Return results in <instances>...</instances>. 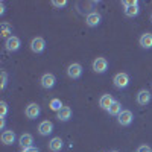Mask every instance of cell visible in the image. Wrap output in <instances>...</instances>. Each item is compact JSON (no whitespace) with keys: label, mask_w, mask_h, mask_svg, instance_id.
<instances>
[{"label":"cell","mask_w":152,"mask_h":152,"mask_svg":"<svg viewBox=\"0 0 152 152\" xmlns=\"http://www.w3.org/2000/svg\"><path fill=\"white\" fill-rule=\"evenodd\" d=\"M122 5L125 8V15L126 17H135V15H138V12H140L137 0H125Z\"/></svg>","instance_id":"obj_1"},{"label":"cell","mask_w":152,"mask_h":152,"mask_svg":"<svg viewBox=\"0 0 152 152\" xmlns=\"http://www.w3.org/2000/svg\"><path fill=\"white\" fill-rule=\"evenodd\" d=\"M113 82H114V85H116V88L122 90V88H126L129 85V76H128V73H117L116 76H114Z\"/></svg>","instance_id":"obj_2"},{"label":"cell","mask_w":152,"mask_h":152,"mask_svg":"<svg viewBox=\"0 0 152 152\" xmlns=\"http://www.w3.org/2000/svg\"><path fill=\"white\" fill-rule=\"evenodd\" d=\"M40 113H41V108H40V105L35 104V102L29 104V105L26 107V110H24V114H26V117L31 119V120L37 119L38 116H40Z\"/></svg>","instance_id":"obj_3"},{"label":"cell","mask_w":152,"mask_h":152,"mask_svg":"<svg viewBox=\"0 0 152 152\" xmlns=\"http://www.w3.org/2000/svg\"><path fill=\"white\" fill-rule=\"evenodd\" d=\"M132 119H134V116H132V113H131L129 110H123L119 116H117V122H119V125H122V126H129V125L132 123Z\"/></svg>","instance_id":"obj_4"},{"label":"cell","mask_w":152,"mask_h":152,"mask_svg":"<svg viewBox=\"0 0 152 152\" xmlns=\"http://www.w3.org/2000/svg\"><path fill=\"white\" fill-rule=\"evenodd\" d=\"M67 75H69V78L72 79H78L82 76V66L78 64V62H73V64L69 66L67 69Z\"/></svg>","instance_id":"obj_5"},{"label":"cell","mask_w":152,"mask_h":152,"mask_svg":"<svg viewBox=\"0 0 152 152\" xmlns=\"http://www.w3.org/2000/svg\"><path fill=\"white\" fill-rule=\"evenodd\" d=\"M107 69H108V61H107L105 58L99 56V58H96V59L93 61V70H94L96 73H105Z\"/></svg>","instance_id":"obj_6"},{"label":"cell","mask_w":152,"mask_h":152,"mask_svg":"<svg viewBox=\"0 0 152 152\" xmlns=\"http://www.w3.org/2000/svg\"><path fill=\"white\" fill-rule=\"evenodd\" d=\"M40 82H41V87H43V88L49 90V88H53V87H55L56 78H55V76H53L52 73H46V75H43V76H41Z\"/></svg>","instance_id":"obj_7"},{"label":"cell","mask_w":152,"mask_h":152,"mask_svg":"<svg viewBox=\"0 0 152 152\" xmlns=\"http://www.w3.org/2000/svg\"><path fill=\"white\" fill-rule=\"evenodd\" d=\"M44 47H46V41L43 40L41 37H37V38H34V40L31 41V50L34 53H41L44 50Z\"/></svg>","instance_id":"obj_8"},{"label":"cell","mask_w":152,"mask_h":152,"mask_svg":"<svg viewBox=\"0 0 152 152\" xmlns=\"http://www.w3.org/2000/svg\"><path fill=\"white\" fill-rule=\"evenodd\" d=\"M20 46H21L20 38L18 37H14V35L5 41V47H6V50H9V52H15V50L20 49Z\"/></svg>","instance_id":"obj_9"},{"label":"cell","mask_w":152,"mask_h":152,"mask_svg":"<svg viewBox=\"0 0 152 152\" xmlns=\"http://www.w3.org/2000/svg\"><path fill=\"white\" fill-rule=\"evenodd\" d=\"M53 131V123L49 120H43L40 125H38V132L41 135H49L50 132Z\"/></svg>","instance_id":"obj_10"},{"label":"cell","mask_w":152,"mask_h":152,"mask_svg":"<svg viewBox=\"0 0 152 152\" xmlns=\"http://www.w3.org/2000/svg\"><path fill=\"white\" fill-rule=\"evenodd\" d=\"M137 102H138V105L146 107L151 102V93L148 90H140L138 94H137Z\"/></svg>","instance_id":"obj_11"},{"label":"cell","mask_w":152,"mask_h":152,"mask_svg":"<svg viewBox=\"0 0 152 152\" xmlns=\"http://www.w3.org/2000/svg\"><path fill=\"white\" fill-rule=\"evenodd\" d=\"M85 23H87V26H90V28L97 26L100 23V14H97V12H90L85 18Z\"/></svg>","instance_id":"obj_12"},{"label":"cell","mask_w":152,"mask_h":152,"mask_svg":"<svg viewBox=\"0 0 152 152\" xmlns=\"http://www.w3.org/2000/svg\"><path fill=\"white\" fill-rule=\"evenodd\" d=\"M114 102H116V100L113 99L111 94H104L102 97H100V100H99V105H100V108H102V110H107V111H108L110 107H111Z\"/></svg>","instance_id":"obj_13"},{"label":"cell","mask_w":152,"mask_h":152,"mask_svg":"<svg viewBox=\"0 0 152 152\" xmlns=\"http://www.w3.org/2000/svg\"><path fill=\"white\" fill-rule=\"evenodd\" d=\"M62 146H64V143H62L61 137H53L52 140L49 142V149L52 152H59L62 149Z\"/></svg>","instance_id":"obj_14"},{"label":"cell","mask_w":152,"mask_h":152,"mask_svg":"<svg viewBox=\"0 0 152 152\" xmlns=\"http://www.w3.org/2000/svg\"><path fill=\"white\" fill-rule=\"evenodd\" d=\"M20 146L23 149H28V148H32V143H34V137L31 134H23L20 135V140H18Z\"/></svg>","instance_id":"obj_15"},{"label":"cell","mask_w":152,"mask_h":152,"mask_svg":"<svg viewBox=\"0 0 152 152\" xmlns=\"http://www.w3.org/2000/svg\"><path fill=\"white\" fill-rule=\"evenodd\" d=\"M56 117H58L61 122H67V120L72 117V110H70V107H62V108L56 113Z\"/></svg>","instance_id":"obj_16"},{"label":"cell","mask_w":152,"mask_h":152,"mask_svg":"<svg viewBox=\"0 0 152 152\" xmlns=\"http://www.w3.org/2000/svg\"><path fill=\"white\" fill-rule=\"evenodd\" d=\"M140 46L143 49H152V34L146 32L140 37Z\"/></svg>","instance_id":"obj_17"},{"label":"cell","mask_w":152,"mask_h":152,"mask_svg":"<svg viewBox=\"0 0 152 152\" xmlns=\"http://www.w3.org/2000/svg\"><path fill=\"white\" fill-rule=\"evenodd\" d=\"M14 142H15L14 131H3V134H2V143L3 145H12Z\"/></svg>","instance_id":"obj_18"},{"label":"cell","mask_w":152,"mask_h":152,"mask_svg":"<svg viewBox=\"0 0 152 152\" xmlns=\"http://www.w3.org/2000/svg\"><path fill=\"white\" fill-rule=\"evenodd\" d=\"M11 34H12V28H11L9 23H2V24H0V35H2L3 38L8 40V38L12 37Z\"/></svg>","instance_id":"obj_19"},{"label":"cell","mask_w":152,"mask_h":152,"mask_svg":"<svg viewBox=\"0 0 152 152\" xmlns=\"http://www.w3.org/2000/svg\"><path fill=\"white\" fill-rule=\"evenodd\" d=\"M123 110H122V104L120 102H114L111 107H110V110H108V113H110V116H119V114L122 113Z\"/></svg>","instance_id":"obj_20"},{"label":"cell","mask_w":152,"mask_h":152,"mask_svg":"<svg viewBox=\"0 0 152 152\" xmlns=\"http://www.w3.org/2000/svg\"><path fill=\"white\" fill-rule=\"evenodd\" d=\"M49 107H50V110H53V111L58 113L64 105L61 104V100H59V99H52V100H50V104H49Z\"/></svg>","instance_id":"obj_21"},{"label":"cell","mask_w":152,"mask_h":152,"mask_svg":"<svg viewBox=\"0 0 152 152\" xmlns=\"http://www.w3.org/2000/svg\"><path fill=\"white\" fill-rule=\"evenodd\" d=\"M6 113H8V105L6 102H0V117H6Z\"/></svg>","instance_id":"obj_22"},{"label":"cell","mask_w":152,"mask_h":152,"mask_svg":"<svg viewBox=\"0 0 152 152\" xmlns=\"http://www.w3.org/2000/svg\"><path fill=\"white\" fill-rule=\"evenodd\" d=\"M2 84H0V88H2V90H5L6 88V84H8V75H6V72H2Z\"/></svg>","instance_id":"obj_23"},{"label":"cell","mask_w":152,"mask_h":152,"mask_svg":"<svg viewBox=\"0 0 152 152\" xmlns=\"http://www.w3.org/2000/svg\"><path fill=\"white\" fill-rule=\"evenodd\" d=\"M52 5L56 6V8H64V6L67 5V2H66V0H61V2H59V0H53Z\"/></svg>","instance_id":"obj_24"},{"label":"cell","mask_w":152,"mask_h":152,"mask_svg":"<svg viewBox=\"0 0 152 152\" xmlns=\"http://www.w3.org/2000/svg\"><path fill=\"white\" fill-rule=\"evenodd\" d=\"M137 152H152V149L149 146H146V145H142L140 148L137 149Z\"/></svg>","instance_id":"obj_25"},{"label":"cell","mask_w":152,"mask_h":152,"mask_svg":"<svg viewBox=\"0 0 152 152\" xmlns=\"http://www.w3.org/2000/svg\"><path fill=\"white\" fill-rule=\"evenodd\" d=\"M21 152H40V151H38L35 146H32V148H28V149H23Z\"/></svg>","instance_id":"obj_26"},{"label":"cell","mask_w":152,"mask_h":152,"mask_svg":"<svg viewBox=\"0 0 152 152\" xmlns=\"http://www.w3.org/2000/svg\"><path fill=\"white\" fill-rule=\"evenodd\" d=\"M0 128H2V129L5 128V119L3 117H0Z\"/></svg>","instance_id":"obj_27"},{"label":"cell","mask_w":152,"mask_h":152,"mask_svg":"<svg viewBox=\"0 0 152 152\" xmlns=\"http://www.w3.org/2000/svg\"><path fill=\"white\" fill-rule=\"evenodd\" d=\"M113 152H117V151H113Z\"/></svg>","instance_id":"obj_28"},{"label":"cell","mask_w":152,"mask_h":152,"mask_svg":"<svg viewBox=\"0 0 152 152\" xmlns=\"http://www.w3.org/2000/svg\"><path fill=\"white\" fill-rule=\"evenodd\" d=\"M151 20H152V15H151Z\"/></svg>","instance_id":"obj_29"}]
</instances>
